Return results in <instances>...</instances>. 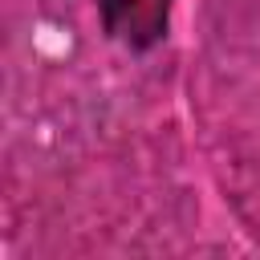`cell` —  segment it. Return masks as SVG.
Listing matches in <instances>:
<instances>
[{
    "label": "cell",
    "mask_w": 260,
    "mask_h": 260,
    "mask_svg": "<svg viewBox=\"0 0 260 260\" xmlns=\"http://www.w3.org/2000/svg\"><path fill=\"white\" fill-rule=\"evenodd\" d=\"M106 32L126 49H154L171 24V0H98Z\"/></svg>",
    "instance_id": "6da1fadb"
}]
</instances>
